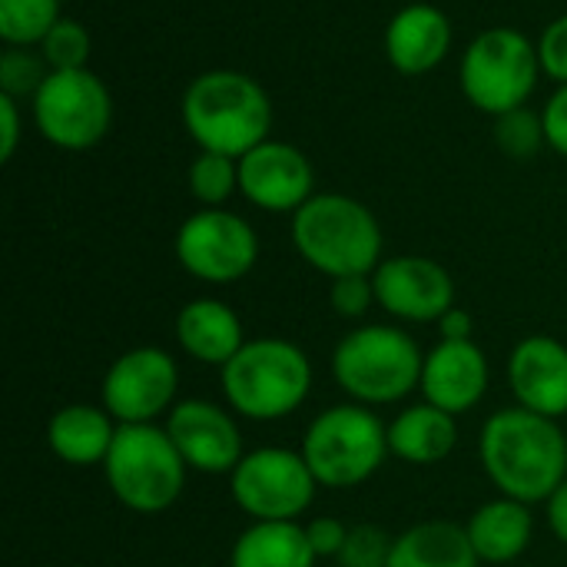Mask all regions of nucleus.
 <instances>
[{"label": "nucleus", "mask_w": 567, "mask_h": 567, "mask_svg": "<svg viewBox=\"0 0 567 567\" xmlns=\"http://www.w3.org/2000/svg\"><path fill=\"white\" fill-rule=\"evenodd\" d=\"M478 455L488 482L515 502L542 505L567 478V435L558 419L522 405L488 415L478 439Z\"/></svg>", "instance_id": "nucleus-1"}, {"label": "nucleus", "mask_w": 567, "mask_h": 567, "mask_svg": "<svg viewBox=\"0 0 567 567\" xmlns=\"http://www.w3.org/2000/svg\"><path fill=\"white\" fill-rule=\"evenodd\" d=\"M183 123L199 150L243 159L269 140V93L239 70H206L183 93Z\"/></svg>", "instance_id": "nucleus-2"}, {"label": "nucleus", "mask_w": 567, "mask_h": 567, "mask_svg": "<svg viewBox=\"0 0 567 567\" xmlns=\"http://www.w3.org/2000/svg\"><path fill=\"white\" fill-rule=\"evenodd\" d=\"M223 399L239 419L279 422L299 412L312 392V362L289 339H249L223 369Z\"/></svg>", "instance_id": "nucleus-3"}, {"label": "nucleus", "mask_w": 567, "mask_h": 567, "mask_svg": "<svg viewBox=\"0 0 567 567\" xmlns=\"http://www.w3.org/2000/svg\"><path fill=\"white\" fill-rule=\"evenodd\" d=\"M382 226L372 209L342 193H316L292 213V246L322 276H372L382 262Z\"/></svg>", "instance_id": "nucleus-4"}, {"label": "nucleus", "mask_w": 567, "mask_h": 567, "mask_svg": "<svg viewBox=\"0 0 567 567\" xmlns=\"http://www.w3.org/2000/svg\"><path fill=\"white\" fill-rule=\"evenodd\" d=\"M425 352L399 326H359L332 352L336 385L365 409L395 405L422 385Z\"/></svg>", "instance_id": "nucleus-5"}, {"label": "nucleus", "mask_w": 567, "mask_h": 567, "mask_svg": "<svg viewBox=\"0 0 567 567\" xmlns=\"http://www.w3.org/2000/svg\"><path fill=\"white\" fill-rule=\"evenodd\" d=\"M299 452L319 488H359L392 455L389 425L365 405H329L309 422Z\"/></svg>", "instance_id": "nucleus-6"}, {"label": "nucleus", "mask_w": 567, "mask_h": 567, "mask_svg": "<svg viewBox=\"0 0 567 567\" xmlns=\"http://www.w3.org/2000/svg\"><path fill=\"white\" fill-rule=\"evenodd\" d=\"M189 465L163 425H120L103 462L113 498L133 515H163L186 492Z\"/></svg>", "instance_id": "nucleus-7"}, {"label": "nucleus", "mask_w": 567, "mask_h": 567, "mask_svg": "<svg viewBox=\"0 0 567 567\" xmlns=\"http://www.w3.org/2000/svg\"><path fill=\"white\" fill-rule=\"evenodd\" d=\"M542 76L538 43H532L515 27H492L478 33L458 63V83L465 100L488 113L502 116L528 103Z\"/></svg>", "instance_id": "nucleus-8"}, {"label": "nucleus", "mask_w": 567, "mask_h": 567, "mask_svg": "<svg viewBox=\"0 0 567 567\" xmlns=\"http://www.w3.org/2000/svg\"><path fill=\"white\" fill-rule=\"evenodd\" d=\"M37 133L56 150H93L113 123V96L90 70H50L33 96Z\"/></svg>", "instance_id": "nucleus-9"}, {"label": "nucleus", "mask_w": 567, "mask_h": 567, "mask_svg": "<svg viewBox=\"0 0 567 567\" xmlns=\"http://www.w3.org/2000/svg\"><path fill=\"white\" fill-rule=\"evenodd\" d=\"M319 482L302 452L266 445L246 452L229 475V495L252 522H299L316 502Z\"/></svg>", "instance_id": "nucleus-10"}, {"label": "nucleus", "mask_w": 567, "mask_h": 567, "mask_svg": "<svg viewBox=\"0 0 567 567\" xmlns=\"http://www.w3.org/2000/svg\"><path fill=\"white\" fill-rule=\"evenodd\" d=\"M176 262L199 282L233 286L259 262L256 229L229 209H199L183 219L173 243Z\"/></svg>", "instance_id": "nucleus-11"}, {"label": "nucleus", "mask_w": 567, "mask_h": 567, "mask_svg": "<svg viewBox=\"0 0 567 567\" xmlns=\"http://www.w3.org/2000/svg\"><path fill=\"white\" fill-rule=\"evenodd\" d=\"M179 365L159 346H136L113 359L100 385V405L120 425H156L173 412Z\"/></svg>", "instance_id": "nucleus-12"}, {"label": "nucleus", "mask_w": 567, "mask_h": 567, "mask_svg": "<svg viewBox=\"0 0 567 567\" xmlns=\"http://www.w3.org/2000/svg\"><path fill=\"white\" fill-rule=\"evenodd\" d=\"M163 429L169 432L189 472L199 475H233L246 455L236 412L209 399H179Z\"/></svg>", "instance_id": "nucleus-13"}, {"label": "nucleus", "mask_w": 567, "mask_h": 567, "mask_svg": "<svg viewBox=\"0 0 567 567\" xmlns=\"http://www.w3.org/2000/svg\"><path fill=\"white\" fill-rule=\"evenodd\" d=\"M375 306L399 322H439L455 306L452 272L429 256H392L372 272Z\"/></svg>", "instance_id": "nucleus-14"}, {"label": "nucleus", "mask_w": 567, "mask_h": 567, "mask_svg": "<svg viewBox=\"0 0 567 567\" xmlns=\"http://www.w3.org/2000/svg\"><path fill=\"white\" fill-rule=\"evenodd\" d=\"M309 156L282 140H266L239 159V193L266 213H296L316 193Z\"/></svg>", "instance_id": "nucleus-15"}, {"label": "nucleus", "mask_w": 567, "mask_h": 567, "mask_svg": "<svg viewBox=\"0 0 567 567\" xmlns=\"http://www.w3.org/2000/svg\"><path fill=\"white\" fill-rule=\"evenodd\" d=\"M488 382H492V369H488V355L485 349L472 339V342H439L429 355H425V369H422V399L449 415H468L472 409H478V402L488 395Z\"/></svg>", "instance_id": "nucleus-16"}, {"label": "nucleus", "mask_w": 567, "mask_h": 567, "mask_svg": "<svg viewBox=\"0 0 567 567\" xmlns=\"http://www.w3.org/2000/svg\"><path fill=\"white\" fill-rule=\"evenodd\" d=\"M508 385L522 409L567 415V346L551 336H528L508 355Z\"/></svg>", "instance_id": "nucleus-17"}, {"label": "nucleus", "mask_w": 567, "mask_h": 567, "mask_svg": "<svg viewBox=\"0 0 567 567\" xmlns=\"http://www.w3.org/2000/svg\"><path fill=\"white\" fill-rule=\"evenodd\" d=\"M452 20L432 3L402 7L385 27V56L405 76L432 73L452 50Z\"/></svg>", "instance_id": "nucleus-18"}, {"label": "nucleus", "mask_w": 567, "mask_h": 567, "mask_svg": "<svg viewBox=\"0 0 567 567\" xmlns=\"http://www.w3.org/2000/svg\"><path fill=\"white\" fill-rule=\"evenodd\" d=\"M176 342L179 349L199 362V365H216L223 369L249 339L243 329V319L233 306L219 302V299H193L176 312Z\"/></svg>", "instance_id": "nucleus-19"}, {"label": "nucleus", "mask_w": 567, "mask_h": 567, "mask_svg": "<svg viewBox=\"0 0 567 567\" xmlns=\"http://www.w3.org/2000/svg\"><path fill=\"white\" fill-rule=\"evenodd\" d=\"M120 422L103 405H63L47 422V445L50 452L73 468H93L103 465L113 442H116Z\"/></svg>", "instance_id": "nucleus-20"}, {"label": "nucleus", "mask_w": 567, "mask_h": 567, "mask_svg": "<svg viewBox=\"0 0 567 567\" xmlns=\"http://www.w3.org/2000/svg\"><path fill=\"white\" fill-rule=\"evenodd\" d=\"M465 532L482 565H512L532 548L535 515L532 505L502 495L475 508L465 522Z\"/></svg>", "instance_id": "nucleus-21"}, {"label": "nucleus", "mask_w": 567, "mask_h": 567, "mask_svg": "<svg viewBox=\"0 0 567 567\" xmlns=\"http://www.w3.org/2000/svg\"><path fill=\"white\" fill-rule=\"evenodd\" d=\"M458 445V419L419 402L389 422V452L405 465H439Z\"/></svg>", "instance_id": "nucleus-22"}, {"label": "nucleus", "mask_w": 567, "mask_h": 567, "mask_svg": "<svg viewBox=\"0 0 567 567\" xmlns=\"http://www.w3.org/2000/svg\"><path fill=\"white\" fill-rule=\"evenodd\" d=\"M316 561L299 522H252L229 551V567H316Z\"/></svg>", "instance_id": "nucleus-23"}, {"label": "nucleus", "mask_w": 567, "mask_h": 567, "mask_svg": "<svg viewBox=\"0 0 567 567\" xmlns=\"http://www.w3.org/2000/svg\"><path fill=\"white\" fill-rule=\"evenodd\" d=\"M465 525L422 522L402 532L392 545L389 567H478Z\"/></svg>", "instance_id": "nucleus-24"}, {"label": "nucleus", "mask_w": 567, "mask_h": 567, "mask_svg": "<svg viewBox=\"0 0 567 567\" xmlns=\"http://www.w3.org/2000/svg\"><path fill=\"white\" fill-rule=\"evenodd\" d=\"M60 17V0H0V40L7 47H40Z\"/></svg>", "instance_id": "nucleus-25"}, {"label": "nucleus", "mask_w": 567, "mask_h": 567, "mask_svg": "<svg viewBox=\"0 0 567 567\" xmlns=\"http://www.w3.org/2000/svg\"><path fill=\"white\" fill-rule=\"evenodd\" d=\"M239 189V159L223 153H206L189 163V193L203 209H219Z\"/></svg>", "instance_id": "nucleus-26"}, {"label": "nucleus", "mask_w": 567, "mask_h": 567, "mask_svg": "<svg viewBox=\"0 0 567 567\" xmlns=\"http://www.w3.org/2000/svg\"><path fill=\"white\" fill-rule=\"evenodd\" d=\"M495 143L512 159H532V156H538L542 146H548L545 116L535 113V110H528V106H518L512 113L495 116Z\"/></svg>", "instance_id": "nucleus-27"}, {"label": "nucleus", "mask_w": 567, "mask_h": 567, "mask_svg": "<svg viewBox=\"0 0 567 567\" xmlns=\"http://www.w3.org/2000/svg\"><path fill=\"white\" fill-rule=\"evenodd\" d=\"M50 76V66L43 53H30L27 47H7L0 53V93L20 100V96H37L43 80Z\"/></svg>", "instance_id": "nucleus-28"}, {"label": "nucleus", "mask_w": 567, "mask_h": 567, "mask_svg": "<svg viewBox=\"0 0 567 567\" xmlns=\"http://www.w3.org/2000/svg\"><path fill=\"white\" fill-rule=\"evenodd\" d=\"M40 53L50 70H83L90 60V33L80 20L60 17V23L43 37Z\"/></svg>", "instance_id": "nucleus-29"}, {"label": "nucleus", "mask_w": 567, "mask_h": 567, "mask_svg": "<svg viewBox=\"0 0 567 567\" xmlns=\"http://www.w3.org/2000/svg\"><path fill=\"white\" fill-rule=\"evenodd\" d=\"M395 538L379 525H352L339 551V567H389Z\"/></svg>", "instance_id": "nucleus-30"}, {"label": "nucleus", "mask_w": 567, "mask_h": 567, "mask_svg": "<svg viewBox=\"0 0 567 567\" xmlns=\"http://www.w3.org/2000/svg\"><path fill=\"white\" fill-rule=\"evenodd\" d=\"M329 302H332V312L336 316H342V319H362L372 309V302H375L372 276H342V279H332Z\"/></svg>", "instance_id": "nucleus-31"}, {"label": "nucleus", "mask_w": 567, "mask_h": 567, "mask_svg": "<svg viewBox=\"0 0 567 567\" xmlns=\"http://www.w3.org/2000/svg\"><path fill=\"white\" fill-rule=\"evenodd\" d=\"M538 60H542V73L551 76L558 86L567 83V13L551 20L538 40Z\"/></svg>", "instance_id": "nucleus-32"}, {"label": "nucleus", "mask_w": 567, "mask_h": 567, "mask_svg": "<svg viewBox=\"0 0 567 567\" xmlns=\"http://www.w3.org/2000/svg\"><path fill=\"white\" fill-rule=\"evenodd\" d=\"M306 535H309V545H312L316 558H339V551H342V545L349 538V525L339 522V518L322 515V518L306 522Z\"/></svg>", "instance_id": "nucleus-33"}, {"label": "nucleus", "mask_w": 567, "mask_h": 567, "mask_svg": "<svg viewBox=\"0 0 567 567\" xmlns=\"http://www.w3.org/2000/svg\"><path fill=\"white\" fill-rule=\"evenodd\" d=\"M545 116V136H548V146L555 153H561L567 159V83L555 90V96L545 103L542 110Z\"/></svg>", "instance_id": "nucleus-34"}, {"label": "nucleus", "mask_w": 567, "mask_h": 567, "mask_svg": "<svg viewBox=\"0 0 567 567\" xmlns=\"http://www.w3.org/2000/svg\"><path fill=\"white\" fill-rule=\"evenodd\" d=\"M20 100L0 93V159L10 163L20 146Z\"/></svg>", "instance_id": "nucleus-35"}, {"label": "nucleus", "mask_w": 567, "mask_h": 567, "mask_svg": "<svg viewBox=\"0 0 567 567\" xmlns=\"http://www.w3.org/2000/svg\"><path fill=\"white\" fill-rule=\"evenodd\" d=\"M439 336H442L445 342H472V336H475V319H472V312L452 306V309L439 319Z\"/></svg>", "instance_id": "nucleus-36"}, {"label": "nucleus", "mask_w": 567, "mask_h": 567, "mask_svg": "<svg viewBox=\"0 0 567 567\" xmlns=\"http://www.w3.org/2000/svg\"><path fill=\"white\" fill-rule=\"evenodd\" d=\"M545 515H548V528H551V535L561 542L567 548V478L565 485L545 502Z\"/></svg>", "instance_id": "nucleus-37"}]
</instances>
